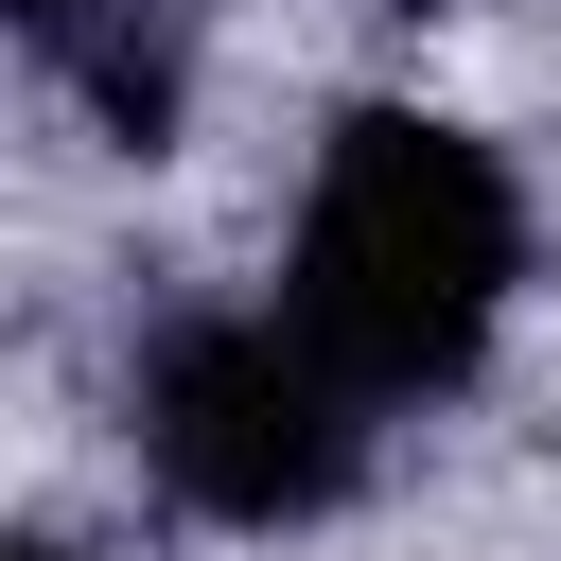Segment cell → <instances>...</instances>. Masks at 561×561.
<instances>
[{
    "mask_svg": "<svg viewBox=\"0 0 561 561\" xmlns=\"http://www.w3.org/2000/svg\"><path fill=\"white\" fill-rule=\"evenodd\" d=\"M508 280H526V210H508L491 140H456V123H421V105L333 123V158H316V193H298L280 316H298L368 403H438V386H473Z\"/></svg>",
    "mask_w": 561,
    "mask_h": 561,
    "instance_id": "6da1fadb",
    "label": "cell"
},
{
    "mask_svg": "<svg viewBox=\"0 0 561 561\" xmlns=\"http://www.w3.org/2000/svg\"><path fill=\"white\" fill-rule=\"evenodd\" d=\"M140 473L193 526H316L368 473V386L298 316H175L140 351Z\"/></svg>",
    "mask_w": 561,
    "mask_h": 561,
    "instance_id": "7a4b0ae2",
    "label": "cell"
},
{
    "mask_svg": "<svg viewBox=\"0 0 561 561\" xmlns=\"http://www.w3.org/2000/svg\"><path fill=\"white\" fill-rule=\"evenodd\" d=\"M18 53L105 123V140H175V88H193V0H0Z\"/></svg>",
    "mask_w": 561,
    "mask_h": 561,
    "instance_id": "3957f363",
    "label": "cell"
},
{
    "mask_svg": "<svg viewBox=\"0 0 561 561\" xmlns=\"http://www.w3.org/2000/svg\"><path fill=\"white\" fill-rule=\"evenodd\" d=\"M18 561H70V543H18Z\"/></svg>",
    "mask_w": 561,
    "mask_h": 561,
    "instance_id": "277c9868",
    "label": "cell"
}]
</instances>
